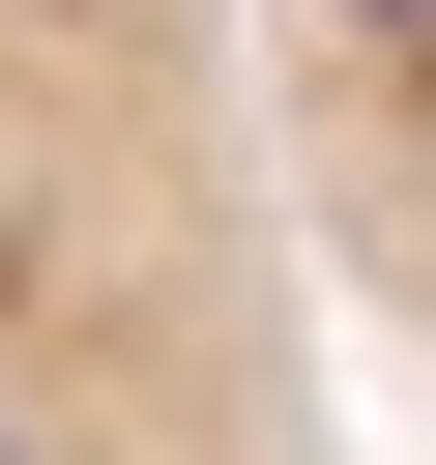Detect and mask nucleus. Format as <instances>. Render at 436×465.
<instances>
[{
	"mask_svg": "<svg viewBox=\"0 0 436 465\" xmlns=\"http://www.w3.org/2000/svg\"><path fill=\"white\" fill-rule=\"evenodd\" d=\"M0 465H320L233 0H0Z\"/></svg>",
	"mask_w": 436,
	"mask_h": 465,
	"instance_id": "nucleus-1",
	"label": "nucleus"
},
{
	"mask_svg": "<svg viewBox=\"0 0 436 465\" xmlns=\"http://www.w3.org/2000/svg\"><path fill=\"white\" fill-rule=\"evenodd\" d=\"M233 87L291 174V262H349L378 349L436 378V0H233Z\"/></svg>",
	"mask_w": 436,
	"mask_h": 465,
	"instance_id": "nucleus-2",
	"label": "nucleus"
}]
</instances>
